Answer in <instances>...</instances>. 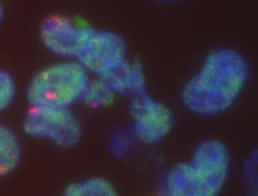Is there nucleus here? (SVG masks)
Returning <instances> with one entry per match:
<instances>
[{"instance_id": "f257e3e1", "label": "nucleus", "mask_w": 258, "mask_h": 196, "mask_svg": "<svg viewBox=\"0 0 258 196\" xmlns=\"http://www.w3.org/2000/svg\"><path fill=\"white\" fill-rule=\"evenodd\" d=\"M249 69L244 57L228 48L215 50L184 87L182 103L190 111L214 116L227 110L245 85Z\"/></svg>"}, {"instance_id": "f03ea898", "label": "nucleus", "mask_w": 258, "mask_h": 196, "mask_svg": "<svg viewBox=\"0 0 258 196\" xmlns=\"http://www.w3.org/2000/svg\"><path fill=\"white\" fill-rule=\"evenodd\" d=\"M90 81L88 71L78 60L55 63L31 80L27 99L31 107L69 108L82 100Z\"/></svg>"}, {"instance_id": "7ed1b4c3", "label": "nucleus", "mask_w": 258, "mask_h": 196, "mask_svg": "<svg viewBox=\"0 0 258 196\" xmlns=\"http://www.w3.org/2000/svg\"><path fill=\"white\" fill-rule=\"evenodd\" d=\"M23 129L30 137L46 139L64 149L75 146L83 134L76 115L64 107H31L24 120Z\"/></svg>"}, {"instance_id": "20e7f679", "label": "nucleus", "mask_w": 258, "mask_h": 196, "mask_svg": "<svg viewBox=\"0 0 258 196\" xmlns=\"http://www.w3.org/2000/svg\"><path fill=\"white\" fill-rule=\"evenodd\" d=\"M229 152L216 140L201 143L191 159L193 182L191 196H214L223 188L229 171Z\"/></svg>"}, {"instance_id": "39448f33", "label": "nucleus", "mask_w": 258, "mask_h": 196, "mask_svg": "<svg viewBox=\"0 0 258 196\" xmlns=\"http://www.w3.org/2000/svg\"><path fill=\"white\" fill-rule=\"evenodd\" d=\"M130 96L131 114L134 120L131 128L136 139L147 144L159 143L173 127L171 112L165 106L154 101L146 89Z\"/></svg>"}, {"instance_id": "423d86ee", "label": "nucleus", "mask_w": 258, "mask_h": 196, "mask_svg": "<svg viewBox=\"0 0 258 196\" xmlns=\"http://www.w3.org/2000/svg\"><path fill=\"white\" fill-rule=\"evenodd\" d=\"M93 30L78 27L67 17L53 15L43 22L40 37L46 49L55 55L77 58Z\"/></svg>"}, {"instance_id": "0eeeda50", "label": "nucleus", "mask_w": 258, "mask_h": 196, "mask_svg": "<svg viewBox=\"0 0 258 196\" xmlns=\"http://www.w3.org/2000/svg\"><path fill=\"white\" fill-rule=\"evenodd\" d=\"M126 50L120 35L93 29L76 59L88 72L99 75L108 66L126 58Z\"/></svg>"}, {"instance_id": "6e6552de", "label": "nucleus", "mask_w": 258, "mask_h": 196, "mask_svg": "<svg viewBox=\"0 0 258 196\" xmlns=\"http://www.w3.org/2000/svg\"><path fill=\"white\" fill-rule=\"evenodd\" d=\"M113 93L131 95L146 89L141 62L131 63L126 58L116 62L98 75Z\"/></svg>"}, {"instance_id": "1a4fd4ad", "label": "nucleus", "mask_w": 258, "mask_h": 196, "mask_svg": "<svg viewBox=\"0 0 258 196\" xmlns=\"http://www.w3.org/2000/svg\"><path fill=\"white\" fill-rule=\"evenodd\" d=\"M22 147L16 133L7 125L0 124V177L16 170L20 163Z\"/></svg>"}, {"instance_id": "9d476101", "label": "nucleus", "mask_w": 258, "mask_h": 196, "mask_svg": "<svg viewBox=\"0 0 258 196\" xmlns=\"http://www.w3.org/2000/svg\"><path fill=\"white\" fill-rule=\"evenodd\" d=\"M193 182L191 164L179 163L173 166L166 175L162 183V193L170 196H191Z\"/></svg>"}, {"instance_id": "9b49d317", "label": "nucleus", "mask_w": 258, "mask_h": 196, "mask_svg": "<svg viewBox=\"0 0 258 196\" xmlns=\"http://www.w3.org/2000/svg\"><path fill=\"white\" fill-rule=\"evenodd\" d=\"M64 194L67 196L117 195L114 186L107 179L99 176L69 184L64 188Z\"/></svg>"}, {"instance_id": "f8f14e48", "label": "nucleus", "mask_w": 258, "mask_h": 196, "mask_svg": "<svg viewBox=\"0 0 258 196\" xmlns=\"http://www.w3.org/2000/svg\"><path fill=\"white\" fill-rule=\"evenodd\" d=\"M113 92L100 78L90 81L81 101L90 107H105L112 101Z\"/></svg>"}, {"instance_id": "ddd939ff", "label": "nucleus", "mask_w": 258, "mask_h": 196, "mask_svg": "<svg viewBox=\"0 0 258 196\" xmlns=\"http://www.w3.org/2000/svg\"><path fill=\"white\" fill-rule=\"evenodd\" d=\"M135 136L131 128L120 130L111 135L109 150L117 158H123L134 143Z\"/></svg>"}, {"instance_id": "4468645a", "label": "nucleus", "mask_w": 258, "mask_h": 196, "mask_svg": "<svg viewBox=\"0 0 258 196\" xmlns=\"http://www.w3.org/2000/svg\"><path fill=\"white\" fill-rule=\"evenodd\" d=\"M16 88L13 77L0 69V113L7 110L16 96Z\"/></svg>"}, {"instance_id": "2eb2a0df", "label": "nucleus", "mask_w": 258, "mask_h": 196, "mask_svg": "<svg viewBox=\"0 0 258 196\" xmlns=\"http://www.w3.org/2000/svg\"><path fill=\"white\" fill-rule=\"evenodd\" d=\"M257 152L254 151L244 166V180L250 189L254 190L256 194L257 193Z\"/></svg>"}, {"instance_id": "dca6fc26", "label": "nucleus", "mask_w": 258, "mask_h": 196, "mask_svg": "<svg viewBox=\"0 0 258 196\" xmlns=\"http://www.w3.org/2000/svg\"><path fill=\"white\" fill-rule=\"evenodd\" d=\"M3 17H4V10H3L2 5L0 4V22L2 21Z\"/></svg>"}]
</instances>
